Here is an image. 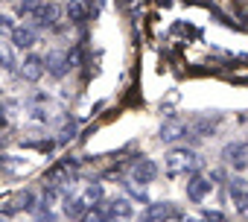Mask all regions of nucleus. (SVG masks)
Segmentation results:
<instances>
[{
	"mask_svg": "<svg viewBox=\"0 0 248 222\" xmlns=\"http://www.w3.org/2000/svg\"><path fill=\"white\" fill-rule=\"evenodd\" d=\"M184 135H187V123H184V120H178V117L164 120V126H161V141H164V143H175V141L184 138Z\"/></svg>",
	"mask_w": 248,
	"mask_h": 222,
	"instance_id": "nucleus-6",
	"label": "nucleus"
},
{
	"mask_svg": "<svg viewBox=\"0 0 248 222\" xmlns=\"http://www.w3.org/2000/svg\"><path fill=\"white\" fill-rule=\"evenodd\" d=\"M32 202H35V196H32V193H24V196H18V199H15L12 210H32V207H35Z\"/></svg>",
	"mask_w": 248,
	"mask_h": 222,
	"instance_id": "nucleus-18",
	"label": "nucleus"
},
{
	"mask_svg": "<svg viewBox=\"0 0 248 222\" xmlns=\"http://www.w3.org/2000/svg\"><path fill=\"white\" fill-rule=\"evenodd\" d=\"M38 9H41V0H21L18 3V15L21 18H35Z\"/></svg>",
	"mask_w": 248,
	"mask_h": 222,
	"instance_id": "nucleus-14",
	"label": "nucleus"
},
{
	"mask_svg": "<svg viewBox=\"0 0 248 222\" xmlns=\"http://www.w3.org/2000/svg\"><path fill=\"white\" fill-rule=\"evenodd\" d=\"M245 143H248V141H245Z\"/></svg>",
	"mask_w": 248,
	"mask_h": 222,
	"instance_id": "nucleus-27",
	"label": "nucleus"
},
{
	"mask_svg": "<svg viewBox=\"0 0 248 222\" xmlns=\"http://www.w3.org/2000/svg\"><path fill=\"white\" fill-rule=\"evenodd\" d=\"M35 222H56V216H53V213H50V210H47V213H44V210H41V213H38V216H35Z\"/></svg>",
	"mask_w": 248,
	"mask_h": 222,
	"instance_id": "nucleus-23",
	"label": "nucleus"
},
{
	"mask_svg": "<svg viewBox=\"0 0 248 222\" xmlns=\"http://www.w3.org/2000/svg\"><path fill=\"white\" fill-rule=\"evenodd\" d=\"M44 64H47V70H50L53 76H64V73H67V67H70L67 56H62V53H50V56L44 59Z\"/></svg>",
	"mask_w": 248,
	"mask_h": 222,
	"instance_id": "nucleus-12",
	"label": "nucleus"
},
{
	"mask_svg": "<svg viewBox=\"0 0 248 222\" xmlns=\"http://www.w3.org/2000/svg\"><path fill=\"white\" fill-rule=\"evenodd\" d=\"M44 70H47L44 59L32 53V56H27L24 64H21V79H27V82H38V79L44 76Z\"/></svg>",
	"mask_w": 248,
	"mask_h": 222,
	"instance_id": "nucleus-4",
	"label": "nucleus"
},
{
	"mask_svg": "<svg viewBox=\"0 0 248 222\" xmlns=\"http://www.w3.org/2000/svg\"><path fill=\"white\" fill-rule=\"evenodd\" d=\"M12 111H15V102H3V105H0V126H9Z\"/></svg>",
	"mask_w": 248,
	"mask_h": 222,
	"instance_id": "nucleus-20",
	"label": "nucleus"
},
{
	"mask_svg": "<svg viewBox=\"0 0 248 222\" xmlns=\"http://www.w3.org/2000/svg\"><path fill=\"white\" fill-rule=\"evenodd\" d=\"M0 222H6V219H3V216H0Z\"/></svg>",
	"mask_w": 248,
	"mask_h": 222,
	"instance_id": "nucleus-25",
	"label": "nucleus"
},
{
	"mask_svg": "<svg viewBox=\"0 0 248 222\" xmlns=\"http://www.w3.org/2000/svg\"><path fill=\"white\" fill-rule=\"evenodd\" d=\"M210 187H213L210 178H204V175H190V181H187V199H190V202H204V196L210 193Z\"/></svg>",
	"mask_w": 248,
	"mask_h": 222,
	"instance_id": "nucleus-5",
	"label": "nucleus"
},
{
	"mask_svg": "<svg viewBox=\"0 0 248 222\" xmlns=\"http://www.w3.org/2000/svg\"><path fill=\"white\" fill-rule=\"evenodd\" d=\"M231 193H233V205H236V210L248 216V187L242 184V178H233V181H231Z\"/></svg>",
	"mask_w": 248,
	"mask_h": 222,
	"instance_id": "nucleus-11",
	"label": "nucleus"
},
{
	"mask_svg": "<svg viewBox=\"0 0 248 222\" xmlns=\"http://www.w3.org/2000/svg\"><path fill=\"white\" fill-rule=\"evenodd\" d=\"M132 175H135V181L149 184V181H155V175H158V164L149 161V158H140V161L132 167Z\"/></svg>",
	"mask_w": 248,
	"mask_h": 222,
	"instance_id": "nucleus-8",
	"label": "nucleus"
},
{
	"mask_svg": "<svg viewBox=\"0 0 248 222\" xmlns=\"http://www.w3.org/2000/svg\"><path fill=\"white\" fill-rule=\"evenodd\" d=\"M199 155L193 149H172L164 161L167 167V175H187V173H196L199 170Z\"/></svg>",
	"mask_w": 248,
	"mask_h": 222,
	"instance_id": "nucleus-1",
	"label": "nucleus"
},
{
	"mask_svg": "<svg viewBox=\"0 0 248 222\" xmlns=\"http://www.w3.org/2000/svg\"><path fill=\"white\" fill-rule=\"evenodd\" d=\"M67 18H70L73 24H82V21H85V6H82V3H70V6H67Z\"/></svg>",
	"mask_w": 248,
	"mask_h": 222,
	"instance_id": "nucleus-19",
	"label": "nucleus"
},
{
	"mask_svg": "<svg viewBox=\"0 0 248 222\" xmlns=\"http://www.w3.org/2000/svg\"><path fill=\"white\" fill-rule=\"evenodd\" d=\"M35 41H38V35H35L32 27H15V30H12V44H15L18 50H30Z\"/></svg>",
	"mask_w": 248,
	"mask_h": 222,
	"instance_id": "nucleus-10",
	"label": "nucleus"
},
{
	"mask_svg": "<svg viewBox=\"0 0 248 222\" xmlns=\"http://www.w3.org/2000/svg\"><path fill=\"white\" fill-rule=\"evenodd\" d=\"M50 3H53V0H50Z\"/></svg>",
	"mask_w": 248,
	"mask_h": 222,
	"instance_id": "nucleus-26",
	"label": "nucleus"
},
{
	"mask_svg": "<svg viewBox=\"0 0 248 222\" xmlns=\"http://www.w3.org/2000/svg\"><path fill=\"white\" fill-rule=\"evenodd\" d=\"M0 167H6V170H21L24 161H12V155H6V158H0Z\"/></svg>",
	"mask_w": 248,
	"mask_h": 222,
	"instance_id": "nucleus-21",
	"label": "nucleus"
},
{
	"mask_svg": "<svg viewBox=\"0 0 248 222\" xmlns=\"http://www.w3.org/2000/svg\"><path fill=\"white\" fill-rule=\"evenodd\" d=\"M222 158H225L228 167L245 170V167H248V143H228V146L222 149Z\"/></svg>",
	"mask_w": 248,
	"mask_h": 222,
	"instance_id": "nucleus-3",
	"label": "nucleus"
},
{
	"mask_svg": "<svg viewBox=\"0 0 248 222\" xmlns=\"http://www.w3.org/2000/svg\"><path fill=\"white\" fill-rule=\"evenodd\" d=\"M102 210H105V222H129L132 213H135L129 199H111V202L102 205Z\"/></svg>",
	"mask_w": 248,
	"mask_h": 222,
	"instance_id": "nucleus-2",
	"label": "nucleus"
},
{
	"mask_svg": "<svg viewBox=\"0 0 248 222\" xmlns=\"http://www.w3.org/2000/svg\"><path fill=\"white\" fill-rule=\"evenodd\" d=\"M202 222H219V216H216V213H213V216H204V219H202Z\"/></svg>",
	"mask_w": 248,
	"mask_h": 222,
	"instance_id": "nucleus-24",
	"label": "nucleus"
},
{
	"mask_svg": "<svg viewBox=\"0 0 248 222\" xmlns=\"http://www.w3.org/2000/svg\"><path fill=\"white\" fill-rule=\"evenodd\" d=\"M56 21H59V9L53 6V3H41V9H38V15H35V24L38 27H56Z\"/></svg>",
	"mask_w": 248,
	"mask_h": 222,
	"instance_id": "nucleus-13",
	"label": "nucleus"
},
{
	"mask_svg": "<svg viewBox=\"0 0 248 222\" xmlns=\"http://www.w3.org/2000/svg\"><path fill=\"white\" fill-rule=\"evenodd\" d=\"M64 213H67L70 219H82V213H85V205H82L79 199H67V202H64Z\"/></svg>",
	"mask_w": 248,
	"mask_h": 222,
	"instance_id": "nucleus-16",
	"label": "nucleus"
},
{
	"mask_svg": "<svg viewBox=\"0 0 248 222\" xmlns=\"http://www.w3.org/2000/svg\"><path fill=\"white\" fill-rule=\"evenodd\" d=\"M175 216H178V213H175V207L164 202V205H149L140 222H167V219H175Z\"/></svg>",
	"mask_w": 248,
	"mask_h": 222,
	"instance_id": "nucleus-9",
	"label": "nucleus"
},
{
	"mask_svg": "<svg viewBox=\"0 0 248 222\" xmlns=\"http://www.w3.org/2000/svg\"><path fill=\"white\" fill-rule=\"evenodd\" d=\"M73 173H76V164H73V161H62V164H56V167L47 173V184H50V187H59V184L70 181Z\"/></svg>",
	"mask_w": 248,
	"mask_h": 222,
	"instance_id": "nucleus-7",
	"label": "nucleus"
},
{
	"mask_svg": "<svg viewBox=\"0 0 248 222\" xmlns=\"http://www.w3.org/2000/svg\"><path fill=\"white\" fill-rule=\"evenodd\" d=\"M0 67H3V70H15V53L3 41H0Z\"/></svg>",
	"mask_w": 248,
	"mask_h": 222,
	"instance_id": "nucleus-15",
	"label": "nucleus"
},
{
	"mask_svg": "<svg viewBox=\"0 0 248 222\" xmlns=\"http://www.w3.org/2000/svg\"><path fill=\"white\" fill-rule=\"evenodd\" d=\"M79 222H105V210H102V205H96V207H91V210H85Z\"/></svg>",
	"mask_w": 248,
	"mask_h": 222,
	"instance_id": "nucleus-17",
	"label": "nucleus"
},
{
	"mask_svg": "<svg viewBox=\"0 0 248 222\" xmlns=\"http://www.w3.org/2000/svg\"><path fill=\"white\" fill-rule=\"evenodd\" d=\"M12 30H15V27H12V21H9V15H0V35H6V32L12 35Z\"/></svg>",
	"mask_w": 248,
	"mask_h": 222,
	"instance_id": "nucleus-22",
	"label": "nucleus"
}]
</instances>
